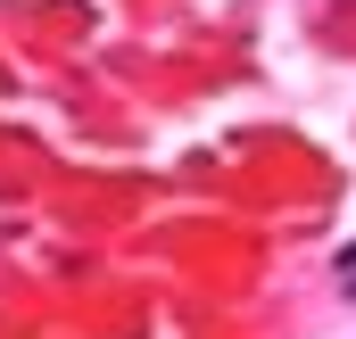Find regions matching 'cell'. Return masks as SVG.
<instances>
[{
    "instance_id": "1",
    "label": "cell",
    "mask_w": 356,
    "mask_h": 339,
    "mask_svg": "<svg viewBox=\"0 0 356 339\" xmlns=\"http://www.w3.org/2000/svg\"><path fill=\"white\" fill-rule=\"evenodd\" d=\"M340 290L356 298V249H340Z\"/></svg>"
}]
</instances>
